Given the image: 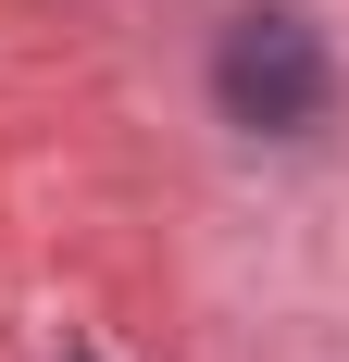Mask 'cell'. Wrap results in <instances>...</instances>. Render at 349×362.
Returning <instances> with one entry per match:
<instances>
[{
  "mask_svg": "<svg viewBox=\"0 0 349 362\" xmlns=\"http://www.w3.org/2000/svg\"><path fill=\"white\" fill-rule=\"evenodd\" d=\"M324 37H312V13H237L225 25V50H212V100L237 112L249 138H300L324 112Z\"/></svg>",
  "mask_w": 349,
  "mask_h": 362,
  "instance_id": "6da1fadb",
  "label": "cell"
}]
</instances>
